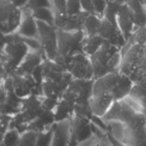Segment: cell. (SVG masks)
Returning <instances> with one entry per match:
<instances>
[{
  "instance_id": "obj_14",
  "label": "cell",
  "mask_w": 146,
  "mask_h": 146,
  "mask_svg": "<svg viewBox=\"0 0 146 146\" xmlns=\"http://www.w3.org/2000/svg\"><path fill=\"white\" fill-rule=\"evenodd\" d=\"M102 18L98 15H89L85 21L84 31L88 36H93L98 33V30L100 28Z\"/></svg>"
},
{
  "instance_id": "obj_12",
  "label": "cell",
  "mask_w": 146,
  "mask_h": 146,
  "mask_svg": "<svg viewBox=\"0 0 146 146\" xmlns=\"http://www.w3.org/2000/svg\"><path fill=\"white\" fill-rule=\"evenodd\" d=\"M41 64V56L37 54H27L16 72L19 74H32L33 70Z\"/></svg>"
},
{
  "instance_id": "obj_24",
  "label": "cell",
  "mask_w": 146,
  "mask_h": 146,
  "mask_svg": "<svg viewBox=\"0 0 146 146\" xmlns=\"http://www.w3.org/2000/svg\"><path fill=\"white\" fill-rule=\"evenodd\" d=\"M82 10L90 15H96V8L94 5L93 0H81Z\"/></svg>"
},
{
  "instance_id": "obj_11",
  "label": "cell",
  "mask_w": 146,
  "mask_h": 146,
  "mask_svg": "<svg viewBox=\"0 0 146 146\" xmlns=\"http://www.w3.org/2000/svg\"><path fill=\"white\" fill-rule=\"evenodd\" d=\"M17 33L22 37H27V38H35L39 36L38 25L37 21L32 16V10L28 14V16H25L23 18L22 23L19 27Z\"/></svg>"
},
{
  "instance_id": "obj_19",
  "label": "cell",
  "mask_w": 146,
  "mask_h": 146,
  "mask_svg": "<svg viewBox=\"0 0 146 146\" xmlns=\"http://www.w3.org/2000/svg\"><path fill=\"white\" fill-rule=\"evenodd\" d=\"M53 127L47 131H39L37 136L36 146H51L52 140H53Z\"/></svg>"
},
{
  "instance_id": "obj_10",
  "label": "cell",
  "mask_w": 146,
  "mask_h": 146,
  "mask_svg": "<svg viewBox=\"0 0 146 146\" xmlns=\"http://www.w3.org/2000/svg\"><path fill=\"white\" fill-rule=\"evenodd\" d=\"M117 25L123 33L126 41H128L131 34L136 30L135 23V14L126 3L121 5L117 16Z\"/></svg>"
},
{
  "instance_id": "obj_25",
  "label": "cell",
  "mask_w": 146,
  "mask_h": 146,
  "mask_svg": "<svg viewBox=\"0 0 146 146\" xmlns=\"http://www.w3.org/2000/svg\"><path fill=\"white\" fill-rule=\"evenodd\" d=\"M9 2H11L13 5H15L18 8H23L25 7L28 3V0H8Z\"/></svg>"
},
{
  "instance_id": "obj_21",
  "label": "cell",
  "mask_w": 146,
  "mask_h": 146,
  "mask_svg": "<svg viewBox=\"0 0 146 146\" xmlns=\"http://www.w3.org/2000/svg\"><path fill=\"white\" fill-rule=\"evenodd\" d=\"M25 7L32 11L38 8H43V7L51 8V2L50 0H28V3Z\"/></svg>"
},
{
  "instance_id": "obj_15",
  "label": "cell",
  "mask_w": 146,
  "mask_h": 146,
  "mask_svg": "<svg viewBox=\"0 0 146 146\" xmlns=\"http://www.w3.org/2000/svg\"><path fill=\"white\" fill-rule=\"evenodd\" d=\"M32 16L36 21H40L55 27V13H53L50 8L43 7V8L35 9L32 11Z\"/></svg>"
},
{
  "instance_id": "obj_26",
  "label": "cell",
  "mask_w": 146,
  "mask_h": 146,
  "mask_svg": "<svg viewBox=\"0 0 146 146\" xmlns=\"http://www.w3.org/2000/svg\"><path fill=\"white\" fill-rule=\"evenodd\" d=\"M139 1L141 2V3H142V4H143V5H144V6H145V4H146V0H139Z\"/></svg>"
},
{
  "instance_id": "obj_23",
  "label": "cell",
  "mask_w": 146,
  "mask_h": 146,
  "mask_svg": "<svg viewBox=\"0 0 146 146\" xmlns=\"http://www.w3.org/2000/svg\"><path fill=\"white\" fill-rule=\"evenodd\" d=\"M93 2L96 8V15L102 18L103 14H104V11H105V8H106L108 0H93Z\"/></svg>"
},
{
  "instance_id": "obj_4",
  "label": "cell",
  "mask_w": 146,
  "mask_h": 146,
  "mask_svg": "<svg viewBox=\"0 0 146 146\" xmlns=\"http://www.w3.org/2000/svg\"><path fill=\"white\" fill-rule=\"evenodd\" d=\"M2 50V67L6 72L17 71L27 55L28 46L20 39V35L12 36V40L6 44Z\"/></svg>"
},
{
  "instance_id": "obj_9",
  "label": "cell",
  "mask_w": 146,
  "mask_h": 146,
  "mask_svg": "<svg viewBox=\"0 0 146 146\" xmlns=\"http://www.w3.org/2000/svg\"><path fill=\"white\" fill-rule=\"evenodd\" d=\"M53 140L51 146H70L72 136V123L69 119L58 121L53 126Z\"/></svg>"
},
{
  "instance_id": "obj_22",
  "label": "cell",
  "mask_w": 146,
  "mask_h": 146,
  "mask_svg": "<svg viewBox=\"0 0 146 146\" xmlns=\"http://www.w3.org/2000/svg\"><path fill=\"white\" fill-rule=\"evenodd\" d=\"M54 7H55V14H67L66 6L67 0H53Z\"/></svg>"
},
{
  "instance_id": "obj_18",
  "label": "cell",
  "mask_w": 146,
  "mask_h": 146,
  "mask_svg": "<svg viewBox=\"0 0 146 146\" xmlns=\"http://www.w3.org/2000/svg\"><path fill=\"white\" fill-rule=\"evenodd\" d=\"M37 136H38V131H32V129L23 133L21 135L19 146H36Z\"/></svg>"
},
{
  "instance_id": "obj_17",
  "label": "cell",
  "mask_w": 146,
  "mask_h": 146,
  "mask_svg": "<svg viewBox=\"0 0 146 146\" xmlns=\"http://www.w3.org/2000/svg\"><path fill=\"white\" fill-rule=\"evenodd\" d=\"M22 133L17 129L12 128L4 133V138H2L1 146H19Z\"/></svg>"
},
{
  "instance_id": "obj_3",
  "label": "cell",
  "mask_w": 146,
  "mask_h": 146,
  "mask_svg": "<svg viewBox=\"0 0 146 146\" xmlns=\"http://www.w3.org/2000/svg\"><path fill=\"white\" fill-rule=\"evenodd\" d=\"M86 37L84 30L74 32L58 29V56L54 62L66 68L67 63L74 56L82 54L83 41Z\"/></svg>"
},
{
  "instance_id": "obj_7",
  "label": "cell",
  "mask_w": 146,
  "mask_h": 146,
  "mask_svg": "<svg viewBox=\"0 0 146 146\" xmlns=\"http://www.w3.org/2000/svg\"><path fill=\"white\" fill-rule=\"evenodd\" d=\"M66 69L76 79L94 78V70L90 56L84 53L73 56L67 63Z\"/></svg>"
},
{
  "instance_id": "obj_5",
  "label": "cell",
  "mask_w": 146,
  "mask_h": 146,
  "mask_svg": "<svg viewBox=\"0 0 146 146\" xmlns=\"http://www.w3.org/2000/svg\"><path fill=\"white\" fill-rule=\"evenodd\" d=\"M23 13L21 8L9 2L8 0H2L0 9V27L1 33L11 34L19 29L23 21Z\"/></svg>"
},
{
  "instance_id": "obj_20",
  "label": "cell",
  "mask_w": 146,
  "mask_h": 146,
  "mask_svg": "<svg viewBox=\"0 0 146 146\" xmlns=\"http://www.w3.org/2000/svg\"><path fill=\"white\" fill-rule=\"evenodd\" d=\"M81 0H67L66 13L69 16H75L82 13Z\"/></svg>"
},
{
  "instance_id": "obj_6",
  "label": "cell",
  "mask_w": 146,
  "mask_h": 146,
  "mask_svg": "<svg viewBox=\"0 0 146 146\" xmlns=\"http://www.w3.org/2000/svg\"><path fill=\"white\" fill-rule=\"evenodd\" d=\"M39 41L50 60H55L58 56V28L46 23L37 21Z\"/></svg>"
},
{
  "instance_id": "obj_13",
  "label": "cell",
  "mask_w": 146,
  "mask_h": 146,
  "mask_svg": "<svg viewBox=\"0 0 146 146\" xmlns=\"http://www.w3.org/2000/svg\"><path fill=\"white\" fill-rule=\"evenodd\" d=\"M105 40L100 37L98 34L93 35V36H88L86 35L83 41V52L87 56H91L96 53L98 49L102 46Z\"/></svg>"
},
{
  "instance_id": "obj_16",
  "label": "cell",
  "mask_w": 146,
  "mask_h": 146,
  "mask_svg": "<svg viewBox=\"0 0 146 146\" xmlns=\"http://www.w3.org/2000/svg\"><path fill=\"white\" fill-rule=\"evenodd\" d=\"M120 8H121L120 4L116 3V2H114V1H111V0H108L106 8H105V11H104V14H103L102 18H105L106 20L109 21L110 23H114V25H117V16H118Z\"/></svg>"
},
{
  "instance_id": "obj_27",
  "label": "cell",
  "mask_w": 146,
  "mask_h": 146,
  "mask_svg": "<svg viewBox=\"0 0 146 146\" xmlns=\"http://www.w3.org/2000/svg\"><path fill=\"white\" fill-rule=\"evenodd\" d=\"M145 10H146V4H145Z\"/></svg>"
},
{
  "instance_id": "obj_2",
  "label": "cell",
  "mask_w": 146,
  "mask_h": 146,
  "mask_svg": "<svg viewBox=\"0 0 146 146\" xmlns=\"http://www.w3.org/2000/svg\"><path fill=\"white\" fill-rule=\"evenodd\" d=\"M94 78L98 79L120 68L122 62L121 48L104 41L102 46L90 56Z\"/></svg>"
},
{
  "instance_id": "obj_8",
  "label": "cell",
  "mask_w": 146,
  "mask_h": 146,
  "mask_svg": "<svg viewBox=\"0 0 146 146\" xmlns=\"http://www.w3.org/2000/svg\"><path fill=\"white\" fill-rule=\"evenodd\" d=\"M98 34L106 42H109L110 44L119 48L124 47L127 42L118 25L110 23L105 18H102V22Z\"/></svg>"
},
{
  "instance_id": "obj_1",
  "label": "cell",
  "mask_w": 146,
  "mask_h": 146,
  "mask_svg": "<svg viewBox=\"0 0 146 146\" xmlns=\"http://www.w3.org/2000/svg\"><path fill=\"white\" fill-rule=\"evenodd\" d=\"M121 76L122 72L120 70H115L96 79L90 100L93 114L102 117L113 103L117 101L116 89Z\"/></svg>"
}]
</instances>
